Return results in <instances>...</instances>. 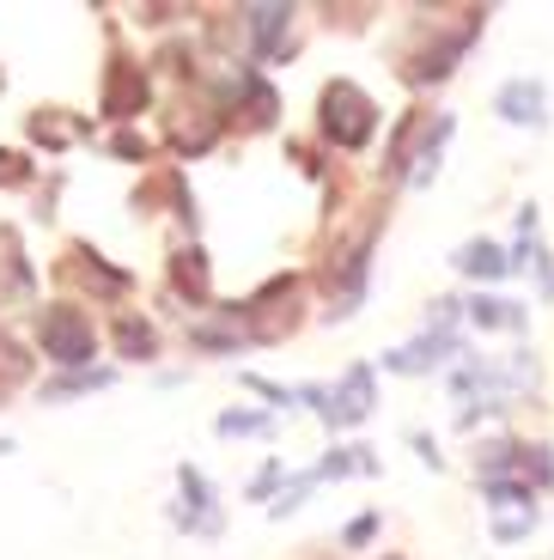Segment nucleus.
Listing matches in <instances>:
<instances>
[{
	"label": "nucleus",
	"instance_id": "nucleus-1",
	"mask_svg": "<svg viewBox=\"0 0 554 560\" xmlns=\"http://www.w3.org/2000/svg\"><path fill=\"white\" fill-rule=\"evenodd\" d=\"M318 110H323V135H330L335 147H347V153H354V147H366V140H372V128H378V104L366 98L354 80L323 85Z\"/></svg>",
	"mask_w": 554,
	"mask_h": 560
},
{
	"label": "nucleus",
	"instance_id": "nucleus-2",
	"mask_svg": "<svg viewBox=\"0 0 554 560\" xmlns=\"http://www.w3.org/2000/svg\"><path fill=\"white\" fill-rule=\"evenodd\" d=\"M37 329H43V360H56L61 372H85L97 336H92V317L73 305H43L37 311Z\"/></svg>",
	"mask_w": 554,
	"mask_h": 560
},
{
	"label": "nucleus",
	"instance_id": "nucleus-3",
	"mask_svg": "<svg viewBox=\"0 0 554 560\" xmlns=\"http://www.w3.org/2000/svg\"><path fill=\"white\" fill-rule=\"evenodd\" d=\"M372 402H378V390H372V365L360 360V365H347L342 378H335L323 420H330V427H360V420L372 415Z\"/></svg>",
	"mask_w": 554,
	"mask_h": 560
},
{
	"label": "nucleus",
	"instance_id": "nucleus-4",
	"mask_svg": "<svg viewBox=\"0 0 554 560\" xmlns=\"http://www.w3.org/2000/svg\"><path fill=\"white\" fill-rule=\"evenodd\" d=\"M458 329H427L420 341H408V348H396V353H384V365L390 372H402V378H415V372H432V365H445V360H458Z\"/></svg>",
	"mask_w": 554,
	"mask_h": 560
},
{
	"label": "nucleus",
	"instance_id": "nucleus-5",
	"mask_svg": "<svg viewBox=\"0 0 554 560\" xmlns=\"http://www.w3.org/2000/svg\"><path fill=\"white\" fill-rule=\"evenodd\" d=\"M542 110H549V92L542 80H506L494 92V116L512 128H542Z\"/></svg>",
	"mask_w": 554,
	"mask_h": 560
},
{
	"label": "nucleus",
	"instance_id": "nucleus-6",
	"mask_svg": "<svg viewBox=\"0 0 554 560\" xmlns=\"http://www.w3.org/2000/svg\"><path fill=\"white\" fill-rule=\"evenodd\" d=\"M31 287H37V275H31V262H25V244H19L13 225H0V311L25 305Z\"/></svg>",
	"mask_w": 554,
	"mask_h": 560
},
{
	"label": "nucleus",
	"instance_id": "nucleus-7",
	"mask_svg": "<svg viewBox=\"0 0 554 560\" xmlns=\"http://www.w3.org/2000/svg\"><path fill=\"white\" fill-rule=\"evenodd\" d=\"M244 31H250V49L263 61H275L280 56V37H287V19H292V7H280V0H256V7H244Z\"/></svg>",
	"mask_w": 554,
	"mask_h": 560
},
{
	"label": "nucleus",
	"instance_id": "nucleus-8",
	"mask_svg": "<svg viewBox=\"0 0 554 560\" xmlns=\"http://www.w3.org/2000/svg\"><path fill=\"white\" fill-rule=\"evenodd\" d=\"M140 104H147V80H140V68L116 61V68L104 73V116H140Z\"/></svg>",
	"mask_w": 554,
	"mask_h": 560
},
{
	"label": "nucleus",
	"instance_id": "nucleus-9",
	"mask_svg": "<svg viewBox=\"0 0 554 560\" xmlns=\"http://www.w3.org/2000/svg\"><path fill=\"white\" fill-rule=\"evenodd\" d=\"M177 481H183V500H189V512H177V524L213 536V530H220V512H213V493H208V481H201V469H189V463H183Z\"/></svg>",
	"mask_w": 554,
	"mask_h": 560
},
{
	"label": "nucleus",
	"instance_id": "nucleus-10",
	"mask_svg": "<svg viewBox=\"0 0 554 560\" xmlns=\"http://www.w3.org/2000/svg\"><path fill=\"white\" fill-rule=\"evenodd\" d=\"M451 268H458V275H470V280H499L506 268H518V262H512L506 250H499L494 238H470L458 256H451Z\"/></svg>",
	"mask_w": 554,
	"mask_h": 560
},
{
	"label": "nucleus",
	"instance_id": "nucleus-11",
	"mask_svg": "<svg viewBox=\"0 0 554 560\" xmlns=\"http://www.w3.org/2000/svg\"><path fill=\"white\" fill-rule=\"evenodd\" d=\"M451 128H458L451 116H432V128L420 135V153L408 159V165H415V171H408V183H415V189H427V183L439 177V153H445V140H451Z\"/></svg>",
	"mask_w": 554,
	"mask_h": 560
},
{
	"label": "nucleus",
	"instance_id": "nucleus-12",
	"mask_svg": "<svg viewBox=\"0 0 554 560\" xmlns=\"http://www.w3.org/2000/svg\"><path fill=\"white\" fill-rule=\"evenodd\" d=\"M104 384H116V372H111V365H85V372H61L56 384H43V402H61V396L104 390Z\"/></svg>",
	"mask_w": 554,
	"mask_h": 560
},
{
	"label": "nucleus",
	"instance_id": "nucleus-13",
	"mask_svg": "<svg viewBox=\"0 0 554 560\" xmlns=\"http://www.w3.org/2000/svg\"><path fill=\"white\" fill-rule=\"evenodd\" d=\"M171 287H177V293H189V299H208V256L195 250V244L171 256Z\"/></svg>",
	"mask_w": 554,
	"mask_h": 560
},
{
	"label": "nucleus",
	"instance_id": "nucleus-14",
	"mask_svg": "<svg viewBox=\"0 0 554 560\" xmlns=\"http://www.w3.org/2000/svg\"><path fill=\"white\" fill-rule=\"evenodd\" d=\"M470 323H475V329H524V311L506 305V299H482V293H475Z\"/></svg>",
	"mask_w": 554,
	"mask_h": 560
},
{
	"label": "nucleus",
	"instance_id": "nucleus-15",
	"mask_svg": "<svg viewBox=\"0 0 554 560\" xmlns=\"http://www.w3.org/2000/svg\"><path fill=\"white\" fill-rule=\"evenodd\" d=\"M116 348H123V360H153V348H159L153 323H135V317H123V323H116Z\"/></svg>",
	"mask_w": 554,
	"mask_h": 560
},
{
	"label": "nucleus",
	"instance_id": "nucleus-16",
	"mask_svg": "<svg viewBox=\"0 0 554 560\" xmlns=\"http://www.w3.org/2000/svg\"><path fill=\"white\" fill-rule=\"evenodd\" d=\"M61 110H49V116H31V135L37 140H49V147H68V140H80V122H56Z\"/></svg>",
	"mask_w": 554,
	"mask_h": 560
},
{
	"label": "nucleus",
	"instance_id": "nucleus-17",
	"mask_svg": "<svg viewBox=\"0 0 554 560\" xmlns=\"http://www.w3.org/2000/svg\"><path fill=\"white\" fill-rule=\"evenodd\" d=\"M311 488H318V469H311V476H299L292 488H280V500L268 505V518H292V512L305 505V493H311Z\"/></svg>",
	"mask_w": 554,
	"mask_h": 560
},
{
	"label": "nucleus",
	"instance_id": "nucleus-18",
	"mask_svg": "<svg viewBox=\"0 0 554 560\" xmlns=\"http://www.w3.org/2000/svg\"><path fill=\"white\" fill-rule=\"evenodd\" d=\"M220 433L238 439V433H268V415H256V408H232V415H220Z\"/></svg>",
	"mask_w": 554,
	"mask_h": 560
},
{
	"label": "nucleus",
	"instance_id": "nucleus-19",
	"mask_svg": "<svg viewBox=\"0 0 554 560\" xmlns=\"http://www.w3.org/2000/svg\"><path fill=\"white\" fill-rule=\"evenodd\" d=\"M530 530H536V505H530V512H506V518H494L499 542H518V536H530Z\"/></svg>",
	"mask_w": 554,
	"mask_h": 560
},
{
	"label": "nucleus",
	"instance_id": "nucleus-20",
	"mask_svg": "<svg viewBox=\"0 0 554 560\" xmlns=\"http://www.w3.org/2000/svg\"><path fill=\"white\" fill-rule=\"evenodd\" d=\"M244 98H250V122H275V92L263 80H244Z\"/></svg>",
	"mask_w": 554,
	"mask_h": 560
},
{
	"label": "nucleus",
	"instance_id": "nucleus-21",
	"mask_svg": "<svg viewBox=\"0 0 554 560\" xmlns=\"http://www.w3.org/2000/svg\"><path fill=\"white\" fill-rule=\"evenodd\" d=\"M25 372H31V365H25V353H19L13 341L0 336V384H19V378H25Z\"/></svg>",
	"mask_w": 554,
	"mask_h": 560
},
{
	"label": "nucleus",
	"instance_id": "nucleus-22",
	"mask_svg": "<svg viewBox=\"0 0 554 560\" xmlns=\"http://www.w3.org/2000/svg\"><path fill=\"white\" fill-rule=\"evenodd\" d=\"M372 530H378L372 512H366V518H354V524H347V548H366V542H372Z\"/></svg>",
	"mask_w": 554,
	"mask_h": 560
},
{
	"label": "nucleus",
	"instance_id": "nucleus-23",
	"mask_svg": "<svg viewBox=\"0 0 554 560\" xmlns=\"http://www.w3.org/2000/svg\"><path fill=\"white\" fill-rule=\"evenodd\" d=\"M7 451H13V439H0V457H7Z\"/></svg>",
	"mask_w": 554,
	"mask_h": 560
},
{
	"label": "nucleus",
	"instance_id": "nucleus-24",
	"mask_svg": "<svg viewBox=\"0 0 554 560\" xmlns=\"http://www.w3.org/2000/svg\"><path fill=\"white\" fill-rule=\"evenodd\" d=\"M384 560H396V555H384Z\"/></svg>",
	"mask_w": 554,
	"mask_h": 560
},
{
	"label": "nucleus",
	"instance_id": "nucleus-25",
	"mask_svg": "<svg viewBox=\"0 0 554 560\" xmlns=\"http://www.w3.org/2000/svg\"><path fill=\"white\" fill-rule=\"evenodd\" d=\"M0 85H7V80H0Z\"/></svg>",
	"mask_w": 554,
	"mask_h": 560
}]
</instances>
